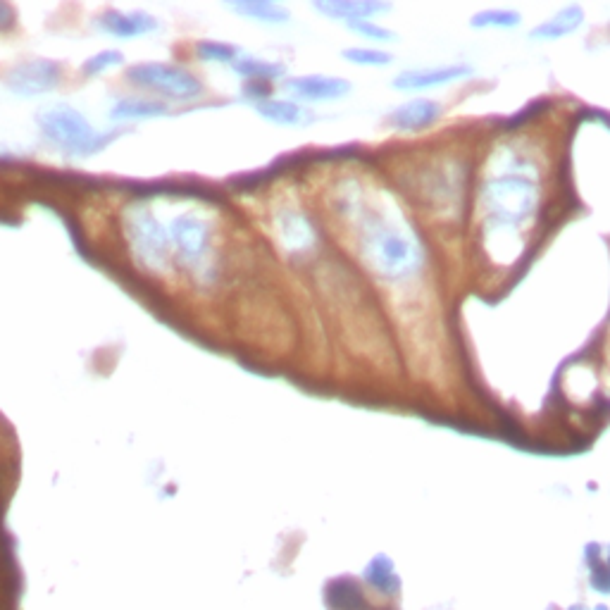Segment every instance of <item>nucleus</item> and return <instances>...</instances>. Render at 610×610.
<instances>
[{
  "mask_svg": "<svg viewBox=\"0 0 610 610\" xmlns=\"http://www.w3.org/2000/svg\"><path fill=\"white\" fill-rule=\"evenodd\" d=\"M15 22V10L8 3H0V29H10Z\"/></svg>",
  "mask_w": 610,
  "mask_h": 610,
  "instance_id": "obj_25",
  "label": "nucleus"
},
{
  "mask_svg": "<svg viewBox=\"0 0 610 610\" xmlns=\"http://www.w3.org/2000/svg\"><path fill=\"white\" fill-rule=\"evenodd\" d=\"M348 29L356 31V34L365 36V39H372V41H394V31L379 27V24H375L372 20H358V22H348Z\"/></svg>",
  "mask_w": 610,
  "mask_h": 610,
  "instance_id": "obj_23",
  "label": "nucleus"
},
{
  "mask_svg": "<svg viewBox=\"0 0 610 610\" xmlns=\"http://www.w3.org/2000/svg\"><path fill=\"white\" fill-rule=\"evenodd\" d=\"M441 117V105L429 98H415L408 101L389 115V124L398 132H422V129L432 127Z\"/></svg>",
  "mask_w": 610,
  "mask_h": 610,
  "instance_id": "obj_11",
  "label": "nucleus"
},
{
  "mask_svg": "<svg viewBox=\"0 0 610 610\" xmlns=\"http://www.w3.org/2000/svg\"><path fill=\"white\" fill-rule=\"evenodd\" d=\"M482 210L494 229H518L539 208V186L527 174H496L482 186Z\"/></svg>",
  "mask_w": 610,
  "mask_h": 610,
  "instance_id": "obj_2",
  "label": "nucleus"
},
{
  "mask_svg": "<svg viewBox=\"0 0 610 610\" xmlns=\"http://www.w3.org/2000/svg\"><path fill=\"white\" fill-rule=\"evenodd\" d=\"M127 236L141 265L160 272L170 263L172 236L148 208H132L127 215Z\"/></svg>",
  "mask_w": 610,
  "mask_h": 610,
  "instance_id": "obj_5",
  "label": "nucleus"
},
{
  "mask_svg": "<svg viewBox=\"0 0 610 610\" xmlns=\"http://www.w3.org/2000/svg\"><path fill=\"white\" fill-rule=\"evenodd\" d=\"M244 93L248 98H258V103L267 101V93H270V89H267V82H248Z\"/></svg>",
  "mask_w": 610,
  "mask_h": 610,
  "instance_id": "obj_24",
  "label": "nucleus"
},
{
  "mask_svg": "<svg viewBox=\"0 0 610 610\" xmlns=\"http://www.w3.org/2000/svg\"><path fill=\"white\" fill-rule=\"evenodd\" d=\"M98 27H101L105 34L115 36V39H134V36H146L158 29V20L141 10H108L98 17Z\"/></svg>",
  "mask_w": 610,
  "mask_h": 610,
  "instance_id": "obj_10",
  "label": "nucleus"
},
{
  "mask_svg": "<svg viewBox=\"0 0 610 610\" xmlns=\"http://www.w3.org/2000/svg\"><path fill=\"white\" fill-rule=\"evenodd\" d=\"M360 255L365 265L387 282H406L415 277L425 260L417 236L387 217H367L360 232Z\"/></svg>",
  "mask_w": 610,
  "mask_h": 610,
  "instance_id": "obj_1",
  "label": "nucleus"
},
{
  "mask_svg": "<svg viewBox=\"0 0 610 610\" xmlns=\"http://www.w3.org/2000/svg\"><path fill=\"white\" fill-rule=\"evenodd\" d=\"M255 110H258V115L263 117V120L282 124V127H303V124L313 120L310 112L296 101H275V98H267V101L255 105Z\"/></svg>",
  "mask_w": 610,
  "mask_h": 610,
  "instance_id": "obj_15",
  "label": "nucleus"
},
{
  "mask_svg": "<svg viewBox=\"0 0 610 610\" xmlns=\"http://www.w3.org/2000/svg\"><path fill=\"white\" fill-rule=\"evenodd\" d=\"M284 91L296 101H336L351 91V84L341 77H325V74H308V77H291L284 82Z\"/></svg>",
  "mask_w": 610,
  "mask_h": 610,
  "instance_id": "obj_8",
  "label": "nucleus"
},
{
  "mask_svg": "<svg viewBox=\"0 0 610 610\" xmlns=\"http://www.w3.org/2000/svg\"><path fill=\"white\" fill-rule=\"evenodd\" d=\"M124 55L120 51H101L96 53L93 58H89L82 65V70L86 74H103L105 70H112V67L122 65Z\"/></svg>",
  "mask_w": 610,
  "mask_h": 610,
  "instance_id": "obj_22",
  "label": "nucleus"
},
{
  "mask_svg": "<svg viewBox=\"0 0 610 610\" xmlns=\"http://www.w3.org/2000/svg\"><path fill=\"white\" fill-rule=\"evenodd\" d=\"M127 77L136 86L165 93L177 101H194L203 91V84L194 74L177 65H167V62H139L127 72Z\"/></svg>",
  "mask_w": 610,
  "mask_h": 610,
  "instance_id": "obj_6",
  "label": "nucleus"
},
{
  "mask_svg": "<svg viewBox=\"0 0 610 610\" xmlns=\"http://www.w3.org/2000/svg\"><path fill=\"white\" fill-rule=\"evenodd\" d=\"M36 124L41 134L46 136L53 146H58L62 153L70 155H93L103 151L115 136H105L91 127L79 110L72 105L55 103L36 112Z\"/></svg>",
  "mask_w": 610,
  "mask_h": 610,
  "instance_id": "obj_3",
  "label": "nucleus"
},
{
  "mask_svg": "<svg viewBox=\"0 0 610 610\" xmlns=\"http://www.w3.org/2000/svg\"><path fill=\"white\" fill-rule=\"evenodd\" d=\"M584 22V10L580 5H568V8L558 10L556 15L549 17V20H544L539 24V27L532 29V39L539 41H556L563 39V36L572 34V31H577L582 27Z\"/></svg>",
  "mask_w": 610,
  "mask_h": 610,
  "instance_id": "obj_14",
  "label": "nucleus"
},
{
  "mask_svg": "<svg viewBox=\"0 0 610 610\" xmlns=\"http://www.w3.org/2000/svg\"><path fill=\"white\" fill-rule=\"evenodd\" d=\"M229 8L239 15L248 17V20H258L267 24H277L289 20V10L279 3H270V0H246V3H229Z\"/></svg>",
  "mask_w": 610,
  "mask_h": 610,
  "instance_id": "obj_17",
  "label": "nucleus"
},
{
  "mask_svg": "<svg viewBox=\"0 0 610 610\" xmlns=\"http://www.w3.org/2000/svg\"><path fill=\"white\" fill-rule=\"evenodd\" d=\"M170 110L163 101H151V98H120L112 105L110 117L115 122L122 120H153V117L165 115Z\"/></svg>",
  "mask_w": 610,
  "mask_h": 610,
  "instance_id": "obj_16",
  "label": "nucleus"
},
{
  "mask_svg": "<svg viewBox=\"0 0 610 610\" xmlns=\"http://www.w3.org/2000/svg\"><path fill=\"white\" fill-rule=\"evenodd\" d=\"M470 65H446V67H429V70H413L403 72L394 79V89L401 91H425L437 89V86H446L460 79L470 77Z\"/></svg>",
  "mask_w": 610,
  "mask_h": 610,
  "instance_id": "obj_9",
  "label": "nucleus"
},
{
  "mask_svg": "<svg viewBox=\"0 0 610 610\" xmlns=\"http://www.w3.org/2000/svg\"><path fill=\"white\" fill-rule=\"evenodd\" d=\"M170 236L172 246L177 248L179 260H182L186 270H191L194 275L205 282V279H213V232H210V224L203 220L201 215L184 213L174 217L170 224Z\"/></svg>",
  "mask_w": 610,
  "mask_h": 610,
  "instance_id": "obj_4",
  "label": "nucleus"
},
{
  "mask_svg": "<svg viewBox=\"0 0 610 610\" xmlns=\"http://www.w3.org/2000/svg\"><path fill=\"white\" fill-rule=\"evenodd\" d=\"M232 67L239 77L251 79V82H272V79H279L284 74V67L277 65V62H265L251 58V55H239L232 62Z\"/></svg>",
  "mask_w": 610,
  "mask_h": 610,
  "instance_id": "obj_18",
  "label": "nucleus"
},
{
  "mask_svg": "<svg viewBox=\"0 0 610 610\" xmlns=\"http://www.w3.org/2000/svg\"><path fill=\"white\" fill-rule=\"evenodd\" d=\"M277 229L284 248L291 253L308 251V248H313L315 244L313 224H310V220L301 210H282V213L277 215Z\"/></svg>",
  "mask_w": 610,
  "mask_h": 610,
  "instance_id": "obj_12",
  "label": "nucleus"
},
{
  "mask_svg": "<svg viewBox=\"0 0 610 610\" xmlns=\"http://www.w3.org/2000/svg\"><path fill=\"white\" fill-rule=\"evenodd\" d=\"M60 79L62 70L58 62L48 58H36L17 62L8 72L5 84H8V89L17 93V96H43V93L58 89Z\"/></svg>",
  "mask_w": 610,
  "mask_h": 610,
  "instance_id": "obj_7",
  "label": "nucleus"
},
{
  "mask_svg": "<svg viewBox=\"0 0 610 610\" xmlns=\"http://www.w3.org/2000/svg\"><path fill=\"white\" fill-rule=\"evenodd\" d=\"M391 5L387 3H375V0H322L315 3V10L325 12L327 17H336V20L358 22V20H370L377 12H387Z\"/></svg>",
  "mask_w": 610,
  "mask_h": 610,
  "instance_id": "obj_13",
  "label": "nucleus"
},
{
  "mask_svg": "<svg viewBox=\"0 0 610 610\" xmlns=\"http://www.w3.org/2000/svg\"><path fill=\"white\" fill-rule=\"evenodd\" d=\"M198 55L205 62H234L239 58V48L220 41H201L198 43Z\"/></svg>",
  "mask_w": 610,
  "mask_h": 610,
  "instance_id": "obj_21",
  "label": "nucleus"
},
{
  "mask_svg": "<svg viewBox=\"0 0 610 610\" xmlns=\"http://www.w3.org/2000/svg\"><path fill=\"white\" fill-rule=\"evenodd\" d=\"M470 24L475 29H513L520 24V12L515 10H484L472 17Z\"/></svg>",
  "mask_w": 610,
  "mask_h": 610,
  "instance_id": "obj_19",
  "label": "nucleus"
},
{
  "mask_svg": "<svg viewBox=\"0 0 610 610\" xmlns=\"http://www.w3.org/2000/svg\"><path fill=\"white\" fill-rule=\"evenodd\" d=\"M344 58L353 65H363V67H384L391 65V55L384 51H375V48H346Z\"/></svg>",
  "mask_w": 610,
  "mask_h": 610,
  "instance_id": "obj_20",
  "label": "nucleus"
}]
</instances>
